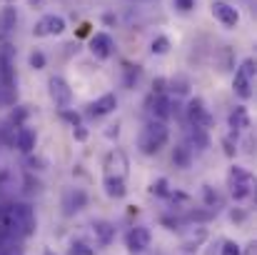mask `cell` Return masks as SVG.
I'll return each instance as SVG.
<instances>
[{"instance_id": "obj_27", "label": "cell", "mask_w": 257, "mask_h": 255, "mask_svg": "<svg viewBox=\"0 0 257 255\" xmlns=\"http://www.w3.org/2000/svg\"><path fill=\"white\" fill-rule=\"evenodd\" d=\"M153 193H155V195H170V190H168V180H165V178L155 180V183H153Z\"/></svg>"}, {"instance_id": "obj_22", "label": "cell", "mask_w": 257, "mask_h": 255, "mask_svg": "<svg viewBox=\"0 0 257 255\" xmlns=\"http://www.w3.org/2000/svg\"><path fill=\"white\" fill-rule=\"evenodd\" d=\"M190 138H192V145H197V150H205V148L210 145V140H207V135H205V128H195V133H192Z\"/></svg>"}, {"instance_id": "obj_16", "label": "cell", "mask_w": 257, "mask_h": 255, "mask_svg": "<svg viewBox=\"0 0 257 255\" xmlns=\"http://www.w3.org/2000/svg\"><path fill=\"white\" fill-rule=\"evenodd\" d=\"M15 75H13V58H10V50H3L0 53V85H13Z\"/></svg>"}, {"instance_id": "obj_11", "label": "cell", "mask_w": 257, "mask_h": 255, "mask_svg": "<svg viewBox=\"0 0 257 255\" xmlns=\"http://www.w3.org/2000/svg\"><path fill=\"white\" fill-rule=\"evenodd\" d=\"M87 203V195L85 190H80V188H70L65 195H63V208H65V215H73V213H78V210H83Z\"/></svg>"}, {"instance_id": "obj_21", "label": "cell", "mask_w": 257, "mask_h": 255, "mask_svg": "<svg viewBox=\"0 0 257 255\" xmlns=\"http://www.w3.org/2000/svg\"><path fill=\"white\" fill-rule=\"evenodd\" d=\"M190 160H192V148H187V145H177L175 153H172V163H175L177 168H187Z\"/></svg>"}, {"instance_id": "obj_12", "label": "cell", "mask_w": 257, "mask_h": 255, "mask_svg": "<svg viewBox=\"0 0 257 255\" xmlns=\"http://www.w3.org/2000/svg\"><path fill=\"white\" fill-rule=\"evenodd\" d=\"M115 108H117V98H115L112 93H105V95H100V98L90 105L87 113H90L92 118H102V115H110Z\"/></svg>"}, {"instance_id": "obj_25", "label": "cell", "mask_w": 257, "mask_h": 255, "mask_svg": "<svg viewBox=\"0 0 257 255\" xmlns=\"http://www.w3.org/2000/svg\"><path fill=\"white\" fill-rule=\"evenodd\" d=\"M220 255H242V248H240L235 240H225V243H222V250H220Z\"/></svg>"}, {"instance_id": "obj_13", "label": "cell", "mask_w": 257, "mask_h": 255, "mask_svg": "<svg viewBox=\"0 0 257 255\" xmlns=\"http://www.w3.org/2000/svg\"><path fill=\"white\" fill-rule=\"evenodd\" d=\"M205 240H207V230L205 228H192V230H187L182 235V250L185 253H195Z\"/></svg>"}, {"instance_id": "obj_14", "label": "cell", "mask_w": 257, "mask_h": 255, "mask_svg": "<svg viewBox=\"0 0 257 255\" xmlns=\"http://www.w3.org/2000/svg\"><path fill=\"white\" fill-rule=\"evenodd\" d=\"M230 128L232 130H247L250 128V113L245 105H237L232 113H230Z\"/></svg>"}, {"instance_id": "obj_24", "label": "cell", "mask_w": 257, "mask_h": 255, "mask_svg": "<svg viewBox=\"0 0 257 255\" xmlns=\"http://www.w3.org/2000/svg\"><path fill=\"white\" fill-rule=\"evenodd\" d=\"M45 63H48V60H45V55H43L40 50H33V53H30V68H33V70H43Z\"/></svg>"}, {"instance_id": "obj_20", "label": "cell", "mask_w": 257, "mask_h": 255, "mask_svg": "<svg viewBox=\"0 0 257 255\" xmlns=\"http://www.w3.org/2000/svg\"><path fill=\"white\" fill-rule=\"evenodd\" d=\"M150 110H153V115H155L158 120H163V123H165V120H168V118L172 115V110H170V100H168L165 95H158Z\"/></svg>"}, {"instance_id": "obj_18", "label": "cell", "mask_w": 257, "mask_h": 255, "mask_svg": "<svg viewBox=\"0 0 257 255\" xmlns=\"http://www.w3.org/2000/svg\"><path fill=\"white\" fill-rule=\"evenodd\" d=\"M105 193H107L110 198L120 200V198L127 195V183L120 180V178H105Z\"/></svg>"}, {"instance_id": "obj_15", "label": "cell", "mask_w": 257, "mask_h": 255, "mask_svg": "<svg viewBox=\"0 0 257 255\" xmlns=\"http://www.w3.org/2000/svg\"><path fill=\"white\" fill-rule=\"evenodd\" d=\"M15 148L23 150V153H30L35 148V133L30 128H18V133H15Z\"/></svg>"}, {"instance_id": "obj_4", "label": "cell", "mask_w": 257, "mask_h": 255, "mask_svg": "<svg viewBox=\"0 0 257 255\" xmlns=\"http://www.w3.org/2000/svg\"><path fill=\"white\" fill-rule=\"evenodd\" d=\"M50 98H53V103L60 108V110H65V108H70V103H73V88L65 83L60 75H53L50 78Z\"/></svg>"}, {"instance_id": "obj_8", "label": "cell", "mask_w": 257, "mask_h": 255, "mask_svg": "<svg viewBox=\"0 0 257 255\" xmlns=\"http://www.w3.org/2000/svg\"><path fill=\"white\" fill-rule=\"evenodd\" d=\"M105 178H127V155L122 150H112L105 160Z\"/></svg>"}, {"instance_id": "obj_5", "label": "cell", "mask_w": 257, "mask_h": 255, "mask_svg": "<svg viewBox=\"0 0 257 255\" xmlns=\"http://www.w3.org/2000/svg\"><path fill=\"white\" fill-rule=\"evenodd\" d=\"M65 30V18L63 15H43L35 28H33V35L35 38H48V35H60Z\"/></svg>"}, {"instance_id": "obj_19", "label": "cell", "mask_w": 257, "mask_h": 255, "mask_svg": "<svg viewBox=\"0 0 257 255\" xmlns=\"http://www.w3.org/2000/svg\"><path fill=\"white\" fill-rule=\"evenodd\" d=\"M15 25H18V10L13 5H5L0 10V30L10 33V30H15Z\"/></svg>"}, {"instance_id": "obj_6", "label": "cell", "mask_w": 257, "mask_h": 255, "mask_svg": "<svg viewBox=\"0 0 257 255\" xmlns=\"http://www.w3.org/2000/svg\"><path fill=\"white\" fill-rule=\"evenodd\" d=\"M127 250L133 255H140L145 253L148 248H150V243H153V235H150V230L145 228V225H138V228H133L130 233H127Z\"/></svg>"}, {"instance_id": "obj_17", "label": "cell", "mask_w": 257, "mask_h": 255, "mask_svg": "<svg viewBox=\"0 0 257 255\" xmlns=\"http://www.w3.org/2000/svg\"><path fill=\"white\" fill-rule=\"evenodd\" d=\"M92 230H95V238H97L100 245H110L112 238H115V228H112L107 220H97V223L92 225Z\"/></svg>"}, {"instance_id": "obj_7", "label": "cell", "mask_w": 257, "mask_h": 255, "mask_svg": "<svg viewBox=\"0 0 257 255\" xmlns=\"http://www.w3.org/2000/svg\"><path fill=\"white\" fill-rule=\"evenodd\" d=\"M187 118L192 120L195 128H210V125H212V115L207 113L202 98H192V100L187 103Z\"/></svg>"}, {"instance_id": "obj_28", "label": "cell", "mask_w": 257, "mask_h": 255, "mask_svg": "<svg viewBox=\"0 0 257 255\" xmlns=\"http://www.w3.org/2000/svg\"><path fill=\"white\" fill-rule=\"evenodd\" d=\"M205 200H207V205L220 203V198H217V193H212V188H205Z\"/></svg>"}, {"instance_id": "obj_29", "label": "cell", "mask_w": 257, "mask_h": 255, "mask_svg": "<svg viewBox=\"0 0 257 255\" xmlns=\"http://www.w3.org/2000/svg\"><path fill=\"white\" fill-rule=\"evenodd\" d=\"M63 118H65V120H70L73 125H78V123H80V115H78V113H68V110H63Z\"/></svg>"}, {"instance_id": "obj_31", "label": "cell", "mask_w": 257, "mask_h": 255, "mask_svg": "<svg viewBox=\"0 0 257 255\" xmlns=\"http://www.w3.org/2000/svg\"><path fill=\"white\" fill-rule=\"evenodd\" d=\"M73 133H75V138H78V140H85L87 138V130L83 128V125H75V130H73Z\"/></svg>"}, {"instance_id": "obj_10", "label": "cell", "mask_w": 257, "mask_h": 255, "mask_svg": "<svg viewBox=\"0 0 257 255\" xmlns=\"http://www.w3.org/2000/svg\"><path fill=\"white\" fill-rule=\"evenodd\" d=\"M90 53H92L95 58H100V60H107V58L115 53L112 38H110L107 33H95V35L90 38Z\"/></svg>"}, {"instance_id": "obj_9", "label": "cell", "mask_w": 257, "mask_h": 255, "mask_svg": "<svg viewBox=\"0 0 257 255\" xmlns=\"http://www.w3.org/2000/svg\"><path fill=\"white\" fill-rule=\"evenodd\" d=\"M212 15L225 25V28H235L237 23H240V13H237V8H232L230 3H222V0H215L212 3Z\"/></svg>"}, {"instance_id": "obj_32", "label": "cell", "mask_w": 257, "mask_h": 255, "mask_svg": "<svg viewBox=\"0 0 257 255\" xmlns=\"http://www.w3.org/2000/svg\"><path fill=\"white\" fill-rule=\"evenodd\" d=\"M45 255H53V250H45Z\"/></svg>"}, {"instance_id": "obj_26", "label": "cell", "mask_w": 257, "mask_h": 255, "mask_svg": "<svg viewBox=\"0 0 257 255\" xmlns=\"http://www.w3.org/2000/svg\"><path fill=\"white\" fill-rule=\"evenodd\" d=\"M70 255H92V248H90L87 243H83V240H78V243H73Z\"/></svg>"}, {"instance_id": "obj_3", "label": "cell", "mask_w": 257, "mask_h": 255, "mask_svg": "<svg viewBox=\"0 0 257 255\" xmlns=\"http://www.w3.org/2000/svg\"><path fill=\"white\" fill-rule=\"evenodd\" d=\"M255 88V60L252 58H245L240 63V68L235 70V78H232V90L242 98V100H250L252 98V90Z\"/></svg>"}, {"instance_id": "obj_1", "label": "cell", "mask_w": 257, "mask_h": 255, "mask_svg": "<svg viewBox=\"0 0 257 255\" xmlns=\"http://www.w3.org/2000/svg\"><path fill=\"white\" fill-rule=\"evenodd\" d=\"M168 138H170L168 125H165L163 120H153V123H148V125L143 128V133H140V138H138V148H140V153H145V155H155V153H160V150L165 148Z\"/></svg>"}, {"instance_id": "obj_2", "label": "cell", "mask_w": 257, "mask_h": 255, "mask_svg": "<svg viewBox=\"0 0 257 255\" xmlns=\"http://www.w3.org/2000/svg\"><path fill=\"white\" fill-rule=\"evenodd\" d=\"M252 185H255V178L252 173L242 165H232L230 173H227V188L232 193L235 200H245L250 193H252Z\"/></svg>"}, {"instance_id": "obj_30", "label": "cell", "mask_w": 257, "mask_h": 255, "mask_svg": "<svg viewBox=\"0 0 257 255\" xmlns=\"http://www.w3.org/2000/svg\"><path fill=\"white\" fill-rule=\"evenodd\" d=\"M175 5H177L180 10H192V5H195V0H175Z\"/></svg>"}, {"instance_id": "obj_23", "label": "cell", "mask_w": 257, "mask_h": 255, "mask_svg": "<svg viewBox=\"0 0 257 255\" xmlns=\"http://www.w3.org/2000/svg\"><path fill=\"white\" fill-rule=\"evenodd\" d=\"M150 48H153V53L165 55V53L170 50V40H168L165 35H160V38H155V40H153V45H150Z\"/></svg>"}, {"instance_id": "obj_33", "label": "cell", "mask_w": 257, "mask_h": 255, "mask_svg": "<svg viewBox=\"0 0 257 255\" xmlns=\"http://www.w3.org/2000/svg\"><path fill=\"white\" fill-rule=\"evenodd\" d=\"M30 3H40V0H30Z\"/></svg>"}]
</instances>
